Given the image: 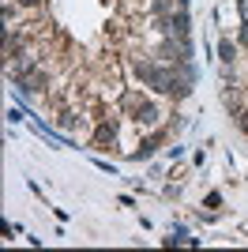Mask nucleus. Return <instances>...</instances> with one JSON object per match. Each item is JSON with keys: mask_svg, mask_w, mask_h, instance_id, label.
<instances>
[{"mask_svg": "<svg viewBox=\"0 0 248 252\" xmlns=\"http://www.w3.org/2000/svg\"><path fill=\"white\" fill-rule=\"evenodd\" d=\"M135 121L139 125H158V105H151V102L135 105Z\"/></svg>", "mask_w": 248, "mask_h": 252, "instance_id": "1", "label": "nucleus"}, {"mask_svg": "<svg viewBox=\"0 0 248 252\" xmlns=\"http://www.w3.org/2000/svg\"><path fill=\"white\" fill-rule=\"evenodd\" d=\"M113 139H117V128L113 125H102V128H98V136H94V143L102 147V143H113Z\"/></svg>", "mask_w": 248, "mask_h": 252, "instance_id": "2", "label": "nucleus"}, {"mask_svg": "<svg viewBox=\"0 0 248 252\" xmlns=\"http://www.w3.org/2000/svg\"><path fill=\"white\" fill-rule=\"evenodd\" d=\"M218 53H222V61H226V64L237 61V45H233V42H222V45H218Z\"/></svg>", "mask_w": 248, "mask_h": 252, "instance_id": "3", "label": "nucleus"}, {"mask_svg": "<svg viewBox=\"0 0 248 252\" xmlns=\"http://www.w3.org/2000/svg\"><path fill=\"white\" fill-rule=\"evenodd\" d=\"M241 42L248 45V23H245V27H241Z\"/></svg>", "mask_w": 248, "mask_h": 252, "instance_id": "4", "label": "nucleus"}, {"mask_svg": "<svg viewBox=\"0 0 248 252\" xmlns=\"http://www.w3.org/2000/svg\"><path fill=\"white\" fill-rule=\"evenodd\" d=\"M241 128H245V132H248V113H241Z\"/></svg>", "mask_w": 248, "mask_h": 252, "instance_id": "5", "label": "nucleus"}, {"mask_svg": "<svg viewBox=\"0 0 248 252\" xmlns=\"http://www.w3.org/2000/svg\"><path fill=\"white\" fill-rule=\"evenodd\" d=\"M19 4H23V8H34V4H38V0H19Z\"/></svg>", "mask_w": 248, "mask_h": 252, "instance_id": "6", "label": "nucleus"}]
</instances>
